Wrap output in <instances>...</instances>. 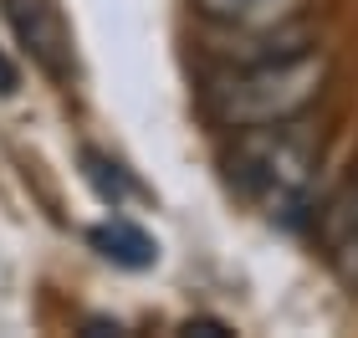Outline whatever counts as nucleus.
<instances>
[{"mask_svg":"<svg viewBox=\"0 0 358 338\" xmlns=\"http://www.w3.org/2000/svg\"><path fill=\"white\" fill-rule=\"evenodd\" d=\"M87 241H92V251L103 256V262L123 267V272H149L159 262V241L143 231L138 220H128V216H108L103 225L87 231Z\"/></svg>","mask_w":358,"mask_h":338,"instance_id":"nucleus-5","label":"nucleus"},{"mask_svg":"<svg viewBox=\"0 0 358 338\" xmlns=\"http://www.w3.org/2000/svg\"><path fill=\"white\" fill-rule=\"evenodd\" d=\"M328 57L313 46H292L282 57H251L205 83V113L215 128H256L276 118H297L322 98Z\"/></svg>","mask_w":358,"mask_h":338,"instance_id":"nucleus-2","label":"nucleus"},{"mask_svg":"<svg viewBox=\"0 0 358 338\" xmlns=\"http://www.w3.org/2000/svg\"><path fill=\"white\" fill-rule=\"evenodd\" d=\"M0 10H6L15 41L31 52V62H36L46 77L67 83L72 77V36H67L62 10L52 6V0H0Z\"/></svg>","mask_w":358,"mask_h":338,"instance_id":"nucleus-3","label":"nucleus"},{"mask_svg":"<svg viewBox=\"0 0 358 338\" xmlns=\"http://www.w3.org/2000/svg\"><path fill=\"white\" fill-rule=\"evenodd\" d=\"M21 87V72H15V62L0 52V98H10V92Z\"/></svg>","mask_w":358,"mask_h":338,"instance_id":"nucleus-8","label":"nucleus"},{"mask_svg":"<svg viewBox=\"0 0 358 338\" xmlns=\"http://www.w3.org/2000/svg\"><path fill=\"white\" fill-rule=\"evenodd\" d=\"M322 164V134L302 118H276L256 128H236L225 149V180L246 205H256L271 220L297 216L313 195Z\"/></svg>","mask_w":358,"mask_h":338,"instance_id":"nucleus-1","label":"nucleus"},{"mask_svg":"<svg viewBox=\"0 0 358 338\" xmlns=\"http://www.w3.org/2000/svg\"><path fill=\"white\" fill-rule=\"evenodd\" d=\"M189 6L215 26H256L266 15H276L287 0H189Z\"/></svg>","mask_w":358,"mask_h":338,"instance_id":"nucleus-6","label":"nucleus"},{"mask_svg":"<svg viewBox=\"0 0 358 338\" xmlns=\"http://www.w3.org/2000/svg\"><path fill=\"white\" fill-rule=\"evenodd\" d=\"M317 246L333 277L358 293V174L343 180L317 211Z\"/></svg>","mask_w":358,"mask_h":338,"instance_id":"nucleus-4","label":"nucleus"},{"mask_svg":"<svg viewBox=\"0 0 358 338\" xmlns=\"http://www.w3.org/2000/svg\"><path fill=\"white\" fill-rule=\"evenodd\" d=\"M185 333H225V323H194V318H189Z\"/></svg>","mask_w":358,"mask_h":338,"instance_id":"nucleus-9","label":"nucleus"},{"mask_svg":"<svg viewBox=\"0 0 358 338\" xmlns=\"http://www.w3.org/2000/svg\"><path fill=\"white\" fill-rule=\"evenodd\" d=\"M83 164H87V180H92V190H97V195H103L108 205H113V211H118V200L123 195H134V180H128V169L118 164V159H103V154H83Z\"/></svg>","mask_w":358,"mask_h":338,"instance_id":"nucleus-7","label":"nucleus"}]
</instances>
